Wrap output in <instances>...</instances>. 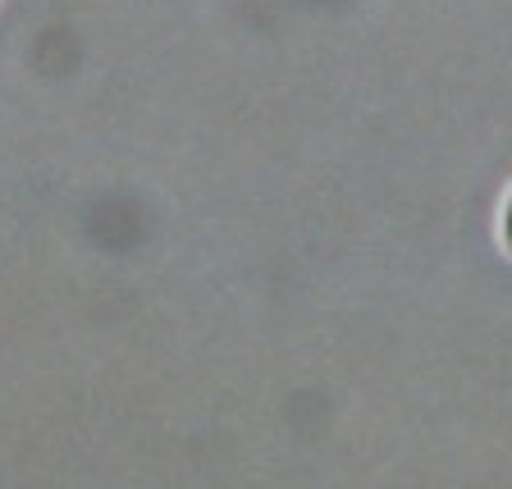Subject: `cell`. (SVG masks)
<instances>
[{"instance_id": "cell-1", "label": "cell", "mask_w": 512, "mask_h": 489, "mask_svg": "<svg viewBox=\"0 0 512 489\" xmlns=\"http://www.w3.org/2000/svg\"><path fill=\"white\" fill-rule=\"evenodd\" d=\"M499 234H503V247L512 252V192H508V202H503V224H499Z\"/></svg>"}]
</instances>
